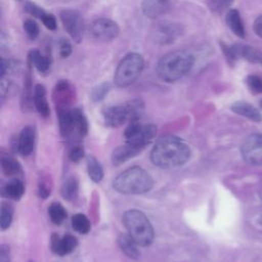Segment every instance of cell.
<instances>
[{
	"label": "cell",
	"mask_w": 262,
	"mask_h": 262,
	"mask_svg": "<svg viewBox=\"0 0 262 262\" xmlns=\"http://www.w3.org/2000/svg\"><path fill=\"white\" fill-rule=\"evenodd\" d=\"M30 262H33V261H30Z\"/></svg>",
	"instance_id": "cell-41"
},
{
	"label": "cell",
	"mask_w": 262,
	"mask_h": 262,
	"mask_svg": "<svg viewBox=\"0 0 262 262\" xmlns=\"http://www.w3.org/2000/svg\"><path fill=\"white\" fill-rule=\"evenodd\" d=\"M12 216H13L12 206L10 204L3 203L1 206V215H0V224H1L2 230H5L10 226L12 221Z\"/></svg>",
	"instance_id": "cell-28"
},
{
	"label": "cell",
	"mask_w": 262,
	"mask_h": 262,
	"mask_svg": "<svg viewBox=\"0 0 262 262\" xmlns=\"http://www.w3.org/2000/svg\"><path fill=\"white\" fill-rule=\"evenodd\" d=\"M254 31L260 38H262V15L256 18L254 23Z\"/></svg>",
	"instance_id": "cell-38"
},
{
	"label": "cell",
	"mask_w": 262,
	"mask_h": 262,
	"mask_svg": "<svg viewBox=\"0 0 262 262\" xmlns=\"http://www.w3.org/2000/svg\"><path fill=\"white\" fill-rule=\"evenodd\" d=\"M157 128L152 124H141L137 121L131 122L124 132L126 142L145 147L156 136Z\"/></svg>",
	"instance_id": "cell-7"
},
{
	"label": "cell",
	"mask_w": 262,
	"mask_h": 262,
	"mask_svg": "<svg viewBox=\"0 0 262 262\" xmlns=\"http://www.w3.org/2000/svg\"><path fill=\"white\" fill-rule=\"evenodd\" d=\"M154 180L149 173L140 167H132L119 174L113 187L124 194H140L151 189Z\"/></svg>",
	"instance_id": "cell-3"
},
{
	"label": "cell",
	"mask_w": 262,
	"mask_h": 262,
	"mask_svg": "<svg viewBox=\"0 0 262 262\" xmlns=\"http://www.w3.org/2000/svg\"><path fill=\"white\" fill-rule=\"evenodd\" d=\"M87 170L89 177L94 182H99L103 178V170L99 162L92 156L87 158Z\"/></svg>",
	"instance_id": "cell-25"
},
{
	"label": "cell",
	"mask_w": 262,
	"mask_h": 262,
	"mask_svg": "<svg viewBox=\"0 0 262 262\" xmlns=\"http://www.w3.org/2000/svg\"><path fill=\"white\" fill-rule=\"evenodd\" d=\"M26 10L31 14V15H33V16H36V17H38V18H42L43 17V15L46 13L41 7H39V6H37L36 4H34V3H31V2H28L27 4H26Z\"/></svg>",
	"instance_id": "cell-34"
},
{
	"label": "cell",
	"mask_w": 262,
	"mask_h": 262,
	"mask_svg": "<svg viewBox=\"0 0 262 262\" xmlns=\"http://www.w3.org/2000/svg\"><path fill=\"white\" fill-rule=\"evenodd\" d=\"M123 222L128 234L140 247H148L155 237L152 225L148 218L140 211L132 209L123 215Z\"/></svg>",
	"instance_id": "cell-4"
},
{
	"label": "cell",
	"mask_w": 262,
	"mask_h": 262,
	"mask_svg": "<svg viewBox=\"0 0 262 262\" xmlns=\"http://www.w3.org/2000/svg\"><path fill=\"white\" fill-rule=\"evenodd\" d=\"M120 29L112 19L98 18L89 26V35L98 41H111L119 35Z\"/></svg>",
	"instance_id": "cell-10"
},
{
	"label": "cell",
	"mask_w": 262,
	"mask_h": 262,
	"mask_svg": "<svg viewBox=\"0 0 262 262\" xmlns=\"http://www.w3.org/2000/svg\"><path fill=\"white\" fill-rule=\"evenodd\" d=\"M194 62L193 55L186 50H175L165 54L158 62V76L165 82L172 83L185 76Z\"/></svg>",
	"instance_id": "cell-2"
},
{
	"label": "cell",
	"mask_w": 262,
	"mask_h": 262,
	"mask_svg": "<svg viewBox=\"0 0 262 262\" xmlns=\"http://www.w3.org/2000/svg\"><path fill=\"white\" fill-rule=\"evenodd\" d=\"M190 157L189 146L179 137L167 135L161 137L154 145L150 160L161 168H174L185 164Z\"/></svg>",
	"instance_id": "cell-1"
},
{
	"label": "cell",
	"mask_w": 262,
	"mask_h": 262,
	"mask_svg": "<svg viewBox=\"0 0 262 262\" xmlns=\"http://www.w3.org/2000/svg\"><path fill=\"white\" fill-rule=\"evenodd\" d=\"M241 55H243L246 59L252 62L262 61V53L254 47H250V46L241 47Z\"/></svg>",
	"instance_id": "cell-29"
},
{
	"label": "cell",
	"mask_w": 262,
	"mask_h": 262,
	"mask_svg": "<svg viewBox=\"0 0 262 262\" xmlns=\"http://www.w3.org/2000/svg\"><path fill=\"white\" fill-rule=\"evenodd\" d=\"M144 67L143 57L138 53H129L119 62L114 81L119 87H126L132 84L141 74Z\"/></svg>",
	"instance_id": "cell-6"
},
{
	"label": "cell",
	"mask_w": 262,
	"mask_h": 262,
	"mask_svg": "<svg viewBox=\"0 0 262 262\" xmlns=\"http://www.w3.org/2000/svg\"><path fill=\"white\" fill-rule=\"evenodd\" d=\"M42 23L45 25V27L49 30H55L56 28V19L55 17L52 15V14H48V13H45L43 15V17L41 18Z\"/></svg>",
	"instance_id": "cell-35"
},
{
	"label": "cell",
	"mask_w": 262,
	"mask_h": 262,
	"mask_svg": "<svg viewBox=\"0 0 262 262\" xmlns=\"http://www.w3.org/2000/svg\"><path fill=\"white\" fill-rule=\"evenodd\" d=\"M1 166L6 176L13 177L21 174V167L19 163L12 157H9V156L3 157L1 160Z\"/></svg>",
	"instance_id": "cell-22"
},
{
	"label": "cell",
	"mask_w": 262,
	"mask_h": 262,
	"mask_svg": "<svg viewBox=\"0 0 262 262\" xmlns=\"http://www.w3.org/2000/svg\"><path fill=\"white\" fill-rule=\"evenodd\" d=\"M61 195L68 201H73L78 195V181L74 177L68 178L61 185Z\"/></svg>",
	"instance_id": "cell-24"
},
{
	"label": "cell",
	"mask_w": 262,
	"mask_h": 262,
	"mask_svg": "<svg viewBox=\"0 0 262 262\" xmlns=\"http://www.w3.org/2000/svg\"><path fill=\"white\" fill-rule=\"evenodd\" d=\"M231 110H232V112H234L241 116H244L252 121L261 122V120H262V116H261L260 112L255 106H253L252 104H250L248 102L236 101L231 105Z\"/></svg>",
	"instance_id": "cell-17"
},
{
	"label": "cell",
	"mask_w": 262,
	"mask_h": 262,
	"mask_svg": "<svg viewBox=\"0 0 262 262\" xmlns=\"http://www.w3.org/2000/svg\"><path fill=\"white\" fill-rule=\"evenodd\" d=\"M233 0H210V7L215 12H222L228 8Z\"/></svg>",
	"instance_id": "cell-31"
},
{
	"label": "cell",
	"mask_w": 262,
	"mask_h": 262,
	"mask_svg": "<svg viewBox=\"0 0 262 262\" xmlns=\"http://www.w3.org/2000/svg\"><path fill=\"white\" fill-rule=\"evenodd\" d=\"M83 157H84V149L82 146L77 145L74 148H72V150L70 151V159L73 162H79Z\"/></svg>",
	"instance_id": "cell-37"
},
{
	"label": "cell",
	"mask_w": 262,
	"mask_h": 262,
	"mask_svg": "<svg viewBox=\"0 0 262 262\" xmlns=\"http://www.w3.org/2000/svg\"><path fill=\"white\" fill-rule=\"evenodd\" d=\"M226 24L229 29L238 37H245V28L239 12L236 9H229L226 13Z\"/></svg>",
	"instance_id": "cell-19"
},
{
	"label": "cell",
	"mask_w": 262,
	"mask_h": 262,
	"mask_svg": "<svg viewBox=\"0 0 262 262\" xmlns=\"http://www.w3.org/2000/svg\"><path fill=\"white\" fill-rule=\"evenodd\" d=\"M248 85L249 88L254 92V93H260L262 92V79L258 76H249L248 77Z\"/></svg>",
	"instance_id": "cell-32"
},
{
	"label": "cell",
	"mask_w": 262,
	"mask_h": 262,
	"mask_svg": "<svg viewBox=\"0 0 262 262\" xmlns=\"http://www.w3.org/2000/svg\"><path fill=\"white\" fill-rule=\"evenodd\" d=\"M34 103L36 106V110L38 111V113L44 117L47 118L50 114V110H49V105L47 102V98H46V90L45 87L41 84H38L35 86L34 88Z\"/></svg>",
	"instance_id": "cell-16"
},
{
	"label": "cell",
	"mask_w": 262,
	"mask_h": 262,
	"mask_svg": "<svg viewBox=\"0 0 262 262\" xmlns=\"http://www.w3.org/2000/svg\"><path fill=\"white\" fill-rule=\"evenodd\" d=\"M77 245L78 241L72 234H66L60 237L54 233L51 236V250L59 256H64L72 253Z\"/></svg>",
	"instance_id": "cell-12"
},
{
	"label": "cell",
	"mask_w": 262,
	"mask_h": 262,
	"mask_svg": "<svg viewBox=\"0 0 262 262\" xmlns=\"http://www.w3.org/2000/svg\"><path fill=\"white\" fill-rule=\"evenodd\" d=\"M72 52V45L68 40H61L59 43V54L61 57H68Z\"/></svg>",
	"instance_id": "cell-36"
},
{
	"label": "cell",
	"mask_w": 262,
	"mask_h": 262,
	"mask_svg": "<svg viewBox=\"0 0 262 262\" xmlns=\"http://www.w3.org/2000/svg\"><path fill=\"white\" fill-rule=\"evenodd\" d=\"M48 214H49L51 221L57 225L61 224L67 217V212H66L64 208L59 203H56V202L52 203L49 206Z\"/></svg>",
	"instance_id": "cell-27"
},
{
	"label": "cell",
	"mask_w": 262,
	"mask_h": 262,
	"mask_svg": "<svg viewBox=\"0 0 262 262\" xmlns=\"http://www.w3.org/2000/svg\"><path fill=\"white\" fill-rule=\"evenodd\" d=\"M24 30L27 36L32 40L37 38L39 35V26L34 19H31V18L26 19L24 21Z\"/></svg>",
	"instance_id": "cell-30"
},
{
	"label": "cell",
	"mask_w": 262,
	"mask_h": 262,
	"mask_svg": "<svg viewBox=\"0 0 262 262\" xmlns=\"http://www.w3.org/2000/svg\"><path fill=\"white\" fill-rule=\"evenodd\" d=\"M260 223L262 224V214H261V217H260Z\"/></svg>",
	"instance_id": "cell-40"
},
{
	"label": "cell",
	"mask_w": 262,
	"mask_h": 262,
	"mask_svg": "<svg viewBox=\"0 0 262 262\" xmlns=\"http://www.w3.org/2000/svg\"><path fill=\"white\" fill-rule=\"evenodd\" d=\"M72 112H73V119H74L76 134H78L80 137H84L88 132L87 119L83 114V112L79 108L72 110Z\"/></svg>",
	"instance_id": "cell-21"
},
{
	"label": "cell",
	"mask_w": 262,
	"mask_h": 262,
	"mask_svg": "<svg viewBox=\"0 0 262 262\" xmlns=\"http://www.w3.org/2000/svg\"><path fill=\"white\" fill-rule=\"evenodd\" d=\"M50 193V190L44 185V184H40L39 185V195L43 199H46Z\"/></svg>",
	"instance_id": "cell-39"
},
{
	"label": "cell",
	"mask_w": 262,
	"mask_h": 262,
	"mask_svg": "<svg viewBox=\"0 0 262 262\" xmlns=\"http://www.w3.org/2000/svg\"><path fill=\"white\" fill-rule=\"evenodd\" d=\"M25 192V185L18 178L12 179L4 187V193L7 198L12 200H19Z\"/></svg>",
	"instance_id": "cell-20"
},
{
	"label": "cell",
	"mask_w": 262,
	"mask_h": 262,
	"mask_svg": "<svg viewBox=\"0 0 262 262\" xmlns=\"http://www.w3.org/2000/svg\"><path fill=\"white\" fill-rule=\"evenodd\" d=\"M181 34V26L173 23L159 24L151 33L155 42L160 44H170L174 42V40H176Z\"/></svg>",
	"instance_id": "cell-11"
},
{
	"label": "cell",
	"mask_w": 262,
	"mask_h": 262,
	"mask_svg": "<svg viewBox=\"0 0 262 262\" xmlns=\"http://www.w3.org/2000/svg\"><path fill=\"white\" fill-rule=\"evenodd\" d=\"M29 59L32 62V64H34L36 69L41 73L47 72L50 67L49 58L42 55L41 52L38 50H32L29 54Z\"/></svg>",
	"instance_id": "cell-23"
},
{
	"label": "cell",
	"mask_w": 262,
	"mask_h": 262,
	"mask_svg": "<svg viewBox=\"0 0 262 262\" xmlns=\"http://www.w3.org/2000/svg\"><path fill=\"white\" fill-rule=\"evenodd\" d=\"M171 9L169 0H143L142 11L149 18L159 17Z\"/></svg>",
	"instance_id": "cell-14"
},
{
	"label": "cell",
	"mask_w": 262,
	"mask_h": 262,
	"mask_svg": "<svg viewBox=\"0 0 262 262\" xmlns=\"http://www.w3.org/2000/svg\"><path fill=\"white\" fill-rule=\"evenodd\" d=\"M118 244L122 252L131 259H138L139 258V251L137 243L127 233H122L118 238Z\"/></svg>",
	"instance_id": "cell-18"
},
{
	"label": "cell",
	"mask_w": 262,
	"mask_h": 262,
	"mask_svg": "<svg viewBox=\"0 0 262 262\" xmlns=\"http://www.w3.org/2000/svg\"><path fill=\"white\" fill-rule=\"evenodd\" d=\"M144 147L126 142L123 145L118 146L115 148L112 152V163L115 166H119L125 162H127L129 159L137 156L138 154L141 152V150Z\"/></svg>",
	"instance_id": "cell-13"
},
{
	"label": "cell",
	"mask_w": 262,
	"mask_h": 262,
	"mask_svg": "<svg viewBox=\"0 0 262 262\" xmlns=\"http://www.w3.org/2000/svg\"><path fill=\"white\" fill-rule=\"evenodd\" d=\"M72 226L75 231H77L81 234H86L89 232L91 224H90V221L88 220V218L84 214L78 213V214L74 215L72 218Z\"/></svg>",
	"instance_id": "cell-26"
},
{
	"label": "cell",
	"mask_w": 262,
	"mask_h": 262,
	"mask_svg": "<svg viewBox=\"0 0 262 262\" xmlns=\"http://www.w3.org/2000/svg\"><path fill=\"white\" fill-rule=\"evenodd\" d=\"M143 112V103L133 99L124 104L111 105L103 110L104 122L110 127H119L126 121H137Z\"/></svg>",
	"instance_id": "cell-5"
},
{
	"label": "cell",
	"mask_w": 262,
	"mask_h": 262,
	"mask_svg": "<svg viewBox=\"0 0 262 262\" xmlns=\"http://www.w3.org/2000/svg\"><path fill=\"white\" fill-rule=\"evenodd\" d=\"M35 145V130L31 126L25 127L18 137L17 141V149L23 156H29Z\"/></svg>",
	"instance_id": "cell-15"
},
{
	"label": "cell",
	"mask_w": 262,
	"mask_h": 262,
	"mask_svg": "<svg viewBox=\"0 0 262 262\" xmlns=\"http://www.w3.org/2000/svg\"><path fill=\"white\" fill-rule=\"evenodd\" d=\"M59 16L63 28L69 33V35L76 42H80L85 31V25L81 14L74 9H64L60 12Z\"/></svg>",
	"instance_id": "cell-9"
},
{
	"label": "cell",
	"mask_w": 262,
	"mask_h": 262,
	"mask_svg": "<svg viewBox=\"0 0 262 262\" xmlns=\"http://www.w3.org/2000/svg\"><path fill=\"white\" fill-rule=\"evenodd\" d=\"M108 89H110V86H108V84H105V83H103V84L97 86V87L93 90V92H92V98H93V100H94V101H99V100L103 99V97L107 94Z\"/></svg>",
	"instance_id": "cell-33"
},
{
	"label": "cell",
	"mask_w": 262,
	"mask_h": 262,
	"mask_svg": "<svg viewBox=\"0 0 262 262\" xmlns=\"http://www.w3.org/2000/svg\"><path fill=\"white\" fill-rule=\"evenodd\" d=\"M242 156L251 165H262V134L254 133L249 135L241 147Z\"/></svg>",
	"instance_id": "cell-8"
}]
</instances>
